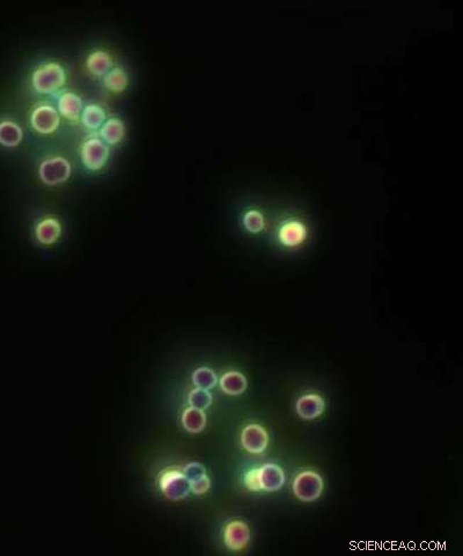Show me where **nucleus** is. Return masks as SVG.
Instances as JSON below:
<instances>
[{"label": "nucleus", "instance_id": "12", "mask_svg": "<svg viewBox=\"0 0 463 556\" xmlns=\"http://www.w3.org/2000/svg\"><path fill=\"white\" fill-rule=\"evenodd\" d=\"M57 106L60 115L63 116L69 122H80L84 104H82V97L78 94L72 91H64L63 94H60L58 97Z\"/></svg>", "mask_w": 463, "mask_h": 556}, {"label": "nucleus", "instance_id": "20", "mask_svg": "<svg viewBox=\"0 0 463 556\" xmlns=\"http://www.w3.org/2000/svg\"><path fill=\"white\" fill-rule=\"evenodd\" d=\"M23 132L19 124L13 121L0 122V145L5 148H16L22 141Z\"/></svg>", "mask_w": 463, "mask_h": 556}, {"label": "nucleus", "instance_id": "7", "mask_svg": "<svg viewBox=\"0 0 463 556\" xmlns=\"http://www.w3.org/2000/svg\"><path fill=\"white\" fill-rule=\"evenodd\" d=\"M31 126L40 135H53L60 126V113L51 104H42L35 106L31 113Z\"/></svg>", "mask_w": 463, "mask_h": 556}, {"label": "nucleus", "instance_id": "16", "mask_svg": "<svg viewBox=\"0 0 463 556\" xmlns=\"http://www.w3.org/2000/svg\"><path fill=\"white\" fill-rule=\"evenodd\" d=\"M35 235H36V238L40 243L50 245L60 238L62 227H60L58 220L47 218V219L38 222L36 228H35Z\"/></svg>", "mask_w": 463, "mask_h": 556}, {"label": "nucleus", "instance_id": "17", "mask_svg": "<svg viewBox=\"0 0 463 556\" xmlns=\"http://www.w3.org/2000/svg\"><path fill=\"white\" fill-rule=\"evenodd\" d=\"M107 121L106 110L97 104H89L84 106L82 116H80V123L87 130H100L101 126Z\"/></svg>", "mask_w": 463, "mask_h": 556}, {"label": "nucleus", "instance_id": "25", "mask_svg": "<svg viewBox=\"0 0 463 556\" xmlns=\"http://www.w3.org/2000/svg\"><path fill=\"white\" fill-rule=\"evenodd\" d=\"M244 484L249 491H261L260 477H258V469H253L248 471L244 475Z\"/></svg>", "mask_w": 463, "mask_h": 556}, {"label": "nucleus", "instance_id": "14", "mask_svg": "<svg viewBox=\"0 0 463 556\" xmlns=\"http://www.w3.org/2000/svg\"><path fill=\"white\" fill-rule=\"evenodd\" d=\"M88 72L94 77L104 78L107 73L114 67V60L108 51L97 49L89 52L85 62Z\"/></svg>", "mask_w": 463, "mask_h": 556}, {"label": "nucleus", "instance_id": "22", "mask_svg": "<svg viewBox=\"0 0 463 556\" xmlns=\"http://www.w3.org/2000/svg\"><path fill=\"white\" fill-rule=\"evenodd\" d=\"M192 382L198 389L210 390L216 387L218 378L212 369L200 368L192 374Z\"/></svg>", "mask_w": 463, "mask_h": 556}, {"label": "nucleus", "instance_id": "18", "mask_svg": "<svg viewBox=\"0 0 463 556\" xmlns=\"http://www.w3.org/2000/svg\"><path fill=\"white\" fill-rule=\"evenodd\" d=\"M104 87L114 94H122L129 86V77L126 70L115 66L102 78Z\"/></svg>", "mask_w": 463, "mask_h": 556}, {"label": "nucleus", "instance_id": "9", "mask_svg": "<svg viewBox=\"0 0 463 556\" xmlns=\"http://www.w3.org/2000/svg\"><path fill=\"white\" fill-rule=\"evenodd\" d=\"M242 447L249 453L260 455L264 452L269 444V435L260 425H248L244 427L241 435Z\"/></svg>", "mask_w": 463, "mask_h": 556}, {"label": "nucleus", "instance_id": "23", "mask_svg": "<svg viewBox=\"0 0 463 556\" xmlns=\"http://www.w3.org/2000/svg\"><path fill=\"white\" fill-rule=\"evenodd\" d=\"M189 404L195 408L204 409L210 406L212 403V396L207 390L196 389L189 394Z\"/></svg>", "mask_w": 463, "mask_h": 556}, {"label": "nucleus", "instance_id": "1", "mask_svg": "<svg viewBox=\"0 0 463 556\" xmlns=\"http://www.w3.org/2000/svg\"><path fill=\"white\" fill-rule=\"evenodd\" d=\"M314 223L297 205H276L266 244L280 256H295L313 241Z\"/></svg>", "mask_w": 463, "mask_h": 556}, {"label": "nucleus", "instance_id": "8", "mask_svg": "<svg viewBox=\"0 0 463 556\" xmlns=\"http://www.w3.org/2000/svg\"><path fill=\"white\" fill-rule=\"evenodd\" d=\"M160 487L170 500L178 501L188 496L190 482L179 471H168L160 479Z\"/></svg>", "mask_w": 463, "mask_h": 556}, {"label": "nucleus", "instance_id": "26", "mask_svg": "<svg viewBox=\"0 0 463 556\" xmlns=\"http://www.w3.org/2000/svg\"><path fill=\"white\" fill-rule=\"evenodd\" d=\"M210 487L211 482L210 479L207 478V475H204L202 478L190 482L191 491H194V493L197 494V495L207 493V491L210 489Z\"/></svg>", "mask_w": 463, "mask_h": 556}, {"label": "nucleus", "instance_id": "10", "mask_svg": "<svg viewBox=\"0 0 463 556\" xmlns=\"http://www.w3.org/2000/svg\"><path fill=\"white\" fill-rule=\"evenodd\" d=\"M224 541L231 550H242L251 541V531L242 521H233L226 525L224 530Z\"/></svg>", "mask_w": 463, "mask_h": 556}, {"label": "nucleus", "instance_id": "11", "mask_svg": "<svg viewBox=\"0 0 463 556\" xmlns=\"http://www.w3.org/2000/svg\"><path fill=\"white\" fill-rule=\"evenodd\" d=\"M326 409V401L321 396L308 394L298 398L295 411L303 420H314L322 416Z\"/></svg>", "mask_w": 463, "mask_h": 556}, {"label": "nucleus", "instance_id": "13", "mask_svg": "<svg viewBox=\"0 0 463 556\" xmlns=\"http://www.w3.org/2000/svg\"><path fill=\"white\" fill-rule=\"evenodd\" d=\"M261 489L266 491H277L284 486L285 474L278 465L276 464H264L258 469Z\"/></svg>", "mask_w": 463, "mask_h": 556}, {"label": "nucleus", "instance_id": "6", "mask_svg": "<svg viewBox=\"0 0 463 556\" xmlns=\"http://www.w3.org/2000/svg\"><path fill=\"white\" fill-rule=\"evenodd\" d=\"M72 172L71 163L63 157H50L42 161L38 175L44 184L49 187L60 185L67 181Z\"/></svg>", "mask_w": 463, "mask_h": 556}, {"label": "nucleus", "instance_id": "24", "mask_svg": "<svg viewBox=\"0 0 463 556\" xmlns=\"http://www.w3.org/2000/svg\"><path fill=\"white\" fill-rule=\"evenodd\" d=\"M183 474H185L189 482H191L202 478L204 475H207V473H205L204 466L197 464V462H192V464H189L188 466H185Z\"/></svg>", "mask_w": 463, "mask_h": 556}, {"label": "nucleus", "instance_id": "2", "mask_svg": "<svg viewBox=\"0 0 463 556\" xmlns=\"http://www.w3.org/2000/svg\"><path fill=\"white\" fill-rule=\"evenodd\" d=\"M275 206L276 205H271L263 198L258 197L244 204L239 216V223L242 233L247 235L248 238L255 240L256 243H266V236L273 221Z\"/></svg>", "mask_w": 463, "mask_h": 556}, {"label": "nucleus", "instance_id": "4", "mask_svg": "<svg viewBox=\"0 0 463 556\" xmlns=\"http://www.w3.org/2000/svg\"><path fill=\"white\" fill-rule=\"evenodd\" d=\"M109 155V146L97 135L86 138L80 148V159L84 166L92 172H97L104 168Z\"/></svg>", "mask_w": 463, "mask_h": 556}, {"label": "nucleus", "instance_id": "15", "mask_svg": "<svg viewBox=\"0 0 463 556\" xmlns=\"http://www.w3.org/2000/svg\"><path fill=\"white\" fill-rule=\"evenodd\" d=\"M126 124L122 119L110 117L100 128V138L108 146L117 145L126 137Z\"/></svg>", "mask_w": 463, "mask_h": 556}, {"label": "nucleus", "instance_id": "19", "mask_svg": "<svg viewBox=\"0 0 463 556\" xmlns=\"http://www.w3.org/2000/svg\"><path fill=\"white\" fill-rule=\"evenodd\" d=\"M247 378L244 377L241 372H226L220 378V388L229 396H239L244 394V391L247 390Z\"/></svg>", "mask_w": 463, "mask_h": 556}, {"label": "nucleus", "instance_id": "21", "mask_svg": "<svg viewBox=\"0 0 463 556\" xmlns=\"http://www.w3.org/2000/svg\"><path fill=\"white\" fill-rule=\"evenodd\" d=\"M182 423L185 428L190 433H200L207 425V416L203 409L190 407L187 408L182 416Z\"/></svg>", "mask_w": 463, "mask_h": 556}, {"label": "nucleus", "instance_id": "3", "mask_svg": "<svg viewBox=\"0 0 463 556\" xmlns=\"http://www.w3.org/2000/svg\"><path fill=\"white\" fill-rule=\"evenodd\" d=\"M67 80L65 69L58 62H47L38 66L32 74V86L40 94H55Z\"/></svg>", "mask_w": 463, "mask_h": 556}, {"label": "nucleus", "instance_id": "5", "mask_svg": "<svg viewBox=\"0 0 463 556\" xmlns=\"http://www.w3.org/2000/svg\"><path fill=\"white\" fill-rule=\"evenodd\" d=\"M292 491L303 502H314L322 495V477L315 471H303L293 480Z\"/></svg>", "mask_w": 463, "mask_h": 556}]
</instances>
